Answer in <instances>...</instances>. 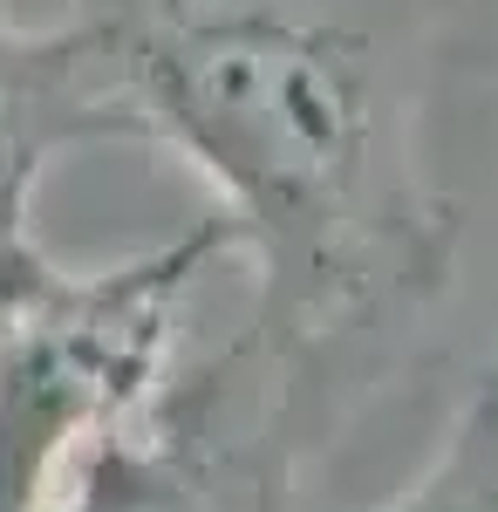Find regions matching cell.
I'll list each match as a JSON object with an SVG mask.
<instances>
[{
	"instance_id": "1",
	"label": "cell",
	"mask_w": 498,
	"mask_h": 512,
	"mask_svg": "<svg viewBox=\"0 0 498 512\" xmlns=\"http://www.w3.org/2000/svg\"><path fill=\"white\" fill-rule=\"evenodd\" d=\"M144 144L192 164L253 260L239 349L280 458L417 362L458 287L464 212L430 171L464 0H69Z\"/></svg>"
},
{
	"instance_id": "2",
	"label": "cell",
	"mask_w": 498,
	"mask_h": 512,
	"mask_svg": "<svg viewBox=\"0 0 498 512\" xmlns=\"http://www.w3.org/2000/svg\"><path fill=\"white\" fill-rule=\"evenodd\" d=\"M232 253L226 219L205 212L116 267H62L0 315V512H35L96 437L151 403L178 362L185 301Z\"/></svg>"
},
{
	"instance_id": "3",
	"label": "cell",
	"mask_w": 498,
	"mask_h": 512,
	"mask_svg": "<svg viewBox=\"0 0 498 512\" xmlns=\"http://www.w3.org/2000/svg\"><path fill=\"white\" fill-rule=\"evenodd\" d=\"M294 465L267 431L260 376L239 342L171 362L157 396L96 437L35 512H280Z\"/></svg>"
},
{
	"instance_id": "4",
	"label": "cell",
	"mask_w": 498,
	"mask_h": 512,
	"mask_svg": "<svg viewBox=\"0 0 498 512\" xmlns=\"http://www.w3.org/2000/svg\"><path fill=\"white\" fill-rule=\"evenodd\" d=\"M144 144L82 21H21L0 0V301L21 308L62 274L35 233V192L69 151Z\"/></svg>"
},
{
	"instance_id": "5",
	"label": "cell",
	"mask_w": 498,
	"mask_h": 512,
	"mask_svg": "<svg viewBox=\"0 0 498 512\" xmlns=\"http://www.w3.org/2000/svg\"><path fill=\"white\" fill-rule=\"evenodd\" d=\"M383 512H498V362L458 403L430 472Z\"/></svg>"
},
{
	"instance_id": "6",
	"label": "cell",
	"mask_w": 498,
	"mask_h": 512,
	"mask_svg": "<svg viewBox=\"0 0 498 512\" xmlns=\"http://www.w3.org/2000/svg\"><path fill=\"white\" fill-rule=\"evenodd\" d=\"M0 315H7V301H0Z\"/></svg>"
}]
</instances>
